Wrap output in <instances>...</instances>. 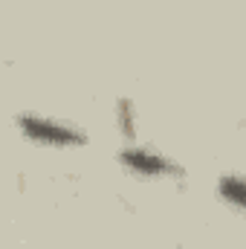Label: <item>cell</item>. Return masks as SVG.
<instances>
[{"label":"cell","instance_id":"obj_2","mask_svg":"<svg viewBox=\"0 0 246 249\" xmlns=\"http://www.w3.org/2000/svg\"><path fill=\"white\" fill-rule=\"evenodd\" d=\"M116 160L124 171H130L142 180H183L185 177V168L174 157H168L165 151L145 145V142H124Z\"/></svg>","mask_w":246,"mask_h":249},{"label":"cell","instance_id":"obj_4","mask_svg":"<svg viewBox=\"0 0 246 249\" xmlns=\"http://www.w3.org/2000/svg\"><path fill=\"white\" fill-rule=\"evenodd\" d=\"M116 119L122 122L124 136H133V122H136V116H133V105H130L127 99L119 102V107H116Z\"/></svg>","mask_w":246,"mask_h":249},{"label":"cell","instance_id":"obj_3","mask_svg":"<svg viewBox=\"0 0 246 249\" xmlns=\"http://www.w3.org/2000/svg\"><path fill=\"white\" fill-rule=\"evenodd\" d=\"M214 194H217L229 209L246 214V174H238V171L220 174L217 183H214Z\"/></svg>","mask_w":246,"mask_h":249},{"label":"cell","instance_id":"obj_1","mask_svg":"<svg viewBox=\"0 0 246 249\" xmlns=\"http://www.w3.org/2000/svg\"><path fill=\"white\" fill-rule=\"evenodd\" d=\"M18 133L41 148H58V151H75L90 142V133L72 119H64L55 113H41V110H20L15 113Z\"/></svg>","mask_w":246,"mask_h":249}]
</instances>
